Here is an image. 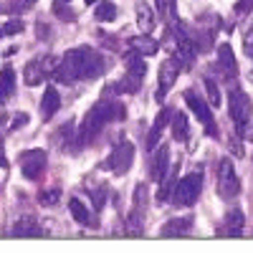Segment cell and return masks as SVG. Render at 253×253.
Instances as JSON below:
<instances>
[{"mask_svg":"<svg viewBox=\"0 0 253 253\" xmlns=\"http://www.w3.org/2000/svg\"><path fill=\"white\" fill-rule=\"evenodd\" d=\"M109 69L107 58L91 46H76L63 53L61 63L56 66V79L69 84V81H81V79H96Z\"/></svg>","mask_w":253,"mask_h":253,"instance_id":"1","label":"cell"},{"mask_svg":"<svg viewBox=\"0 0 253 253\" xmlns=\"http://www.w3.org/2000/svg\"><path fill=\"white\" fill-rule=\"evenodd\" d=\"M124 114H126L124 104H119L117 99H101L99 104H94V107L86 112V117H84L81 124H79L81 142L84 144H91L96 139V134L104 129V124L124 119Z\"/></svg>","mask_w":253,"mask_h":253,"instance_id":"2","label":"cell"},{"mask_svg":"<svg viewBox=\"0 0 253 253\" xmlns=\"http://www.w3.org/2000/svg\"><path fill=\"white\" fill-rule=\"evenodd\" d=\"M144 74H147V66H144V61H142V53L132 51L129 56H126V74L117 84H109L107 96L109 94H137L139 86H142Z\"/></svg>","mask_w":253,"mask_h":253,"instance_id":"3","label":"cell"},{"mask_svg":"<svg viewBox=\"0 0 253 253\" xmlns=\"http://www.w3.org/2000/svg\"><path fill=\"white\" fill-rule=\"evenodd\" d=\"M215 190H218V198L225 203H233L241 195V180L236 175V167L228 157H223L218 162V175H215Z\"/></svg>","mask_w":253,"mask_h":253,"instance_id":"4","label":"cell"},{"mask_svg":"<svg viewBox=\"0 0 253 253\" xmlns=\"http://www.w3.org/2000/svg\"><path fill=\"white\" fill-rule=\"evenodd\" d=\"M200 190H203V167H198V170H193L190 175H185L182 180H177L175 193H172V203L180 205V208L193 205V203H198V198H200Z\"/></svg>","mask_w":253,"mask_h":253,"instance_id":"5","label":"cell"},{"mask_svg":"<svg viewBox=\"0 0 253 253\" xmlns=\"http://www.w3.org/2000/svg\"><path fill=\"white\" fill-rule=\"evenodd\" d=\"M132 162H134V144L129 139H122L119 144H114L109 157L104 160V170H109L114 175H126Z\"/></svg>","mask_w":253,"mask_h":253,"instance_id":"6","label":"cell"},{"mask_svg":"<svg viewBox=\"0 0 253 253\" xmlns=\"http://www.w3.org/2000/svg\"><path fill=\"white\" fill-rule=\"evenodd\" d=\"M251 99L243 89H230L228 94V114L230 119H233L236 124V129L246 132V126H248V119H251Z\"/></svg>","mask_w":253,"mask_h":253,"instance_id":"7","label":"cell"},{"mask_svg":"<svg viewBox=\"0 0 253 253\" xmlns=\"http://www.w3.org/2000/svg\"><path fill=\"white\" fill-rule=\"evenodd\" d=\"M185 104L190 107V112L198 117V122L205 124V132H208L210 137H215L218 129H215V122H213V107H210V101H205L195 89H187V91H185Z\"/></svg>","mask_w":253,"mask_h":253,"instance_id":"8","label":"cell"},{"mask_svg":"<svg viewBox=\"0 0 253 253\" xmlns=\"http://www.w3.org/2000/svg\"><path fill=\"white\" fill-rule=\"evenodd\" d=\"M180 58H167L162 66H160V74H157V91H155V99L157 101H165V96L170 94V89L175 86V81L180 76Z\"/></svg>","mask_w":253,"mask_h":253,"instance_id":"9","label":"cell"},{"mask_svg":"<svg viewBox=\"0 0 253 253\" xmlns=\"http://www.w3.org/2000/svg\"><path fill=\"white\" fill-rule=\"evenodd\" d=\"M18 162H20V172H23V177L31 180V182L41 180V175L46 172V152L43 150H26Z\"/></svg>","mask_w":253,"mask_h":253,"instance_id":"10","label":"cell"},{"mask_svg":"<svg viewBox=\"0 0 253 253\" xmlns=\"http://www.w3.org/2000/svg\"><path fill=\"white\" fill-rule=\"evenodd\" d=\"M215 69H218V74H223L225 81L233 84V79H236V74H238V63H236V56H233V48H230V43H220V46H218Z\"/></svg>","mask_w":253,"mask_h":253,"instance_id":"11","label":"cell"},{"mask_svg":"<svg viewBox=\"0 0 253 253\" xmlns=\"http://www.w3.org/2000/svg\"><path fill=\"white\" fill-rule=\"evenodd\" d=\"M144 213H147V185H137V190H134L132 215H129V228H132V233H142Z\"/></svg>","mask_w":253,"mask_h":253,"instance_id":"12","label":"cell"},{"mask_svg":"<svg viewBox=\"0 0 253 253\" xmlns=\"http://www.w3.org/2000/svg\"><path fill=\"white\" fill-rule=\"evenodd\" d=\"M172 114H175V112H172L170 107H162V109H160V114L155 117V122H152V126H150V134H147V152H155V150H157L165 126L172 122Z\"/></svg>","mask_w":253,"mask_h":253,"instance_id":"13","label":"cell"},{"mask_svg":"<svg viewBox=\"0 0 253 253\" xmlns=\"http://www.w3.org/2000/svg\"><path fill=\"white\" fill-rule=\"evenodd\" d=\"M243 223H246V218H243V213H241V208H228V213H225V218H223V223H220L218 233H220L223 238H238V236L243 233Z\"/></svg>","mask_w":253,"mask_h":253,"instance_id":"14","label":"cell"},{"mask_svg":"<svg viewBox=\"0 0 253 253\" xmlns=\"http://www.w3.org/2000/svg\"><path fill=\"white\" fill-rule=\"evenodd\" d=\"M170 170V147L157 144V152H152V162H150V177L152 180H162Z\"/></svg>","mask_w":253,"mask_h":253,"instance_id":"15","label":"cell"},{"mask_svg":"<svg viewBox=\"0 0 253 253\" xmlns=\"http://www.w3.org/2000/svg\"><path fill=\"white\" fill-rule=\"evenodd\" d=\"M48 76H51V74H48L46 66H43V58H33V61L26 63V74H23V79H26L28 86H38V84H43Z\"/></svg>","mask_w":253,"mask_h":253,"instance_id":"16","label":"cell"},{"mask_svg":"<svg viewBox=\"0 0 253 253\" xmlns=\"http://www.w3.org/2000/svg\"><path fill=\"white\" fill-rule=\"evenodd\" d=\"M190 228H193V215H185V218H172L162 225V236L165 238H175V236H187Z\"/></svg>","mask_w":253,"mask_h":253,"instance_id":"17","label":"cell"},{"mask_svg":"<svg viewBox=\"0 0 253 253\" xmlns=\"http://www.w3.org/2000/svg\"><path fill=\"white\" fill-rule=\"evenodd\" d=\"M58 107H61V96H58L56 86H48L43 91V99H41V117H43V122L53 119V114L58 112Z\"/></svg>","mask_w":253,"mask_h":253,"instance_id":"18","label":"cell"},{"mask_svg":"<svg viewBox=\"0 0 253 253\" xmlns=\"http://www.w3.org/2000/svg\"><path fill=\"white\" fill-rule=\"evenodd\" d=\"M134 13H137V26H139L144 33H150V31L155 28V8L147 3V0H137Z\"/></svg>","mask_w":253,"mask_h":253,"instance_id":"19","label":"cell"},{"mask_svg":"<svg viewBox=\"0 0 253 253\" xmlns=\"http://www.w3.org/2000/svg\"><path fill=\"white\" fill-rule=\"evenodd\" d=\"M13 94H15V71L13 66H3L0 69V104H5Z\"/></svg>","mask_w":253,"mask_h":253,"instance_id":"20","label":"cell"},{"mask_svg":"<svg viewBox=\"0 0 253 253\" xmlns=\"http://www.w3.org/2000/svg\"><path fill=\"white\" fill-rule=\"evenodd\" d=\"M129 46H132V51H137V53H142V56H155V53L160 51V43H157L150 33H144V36H139V38H132Z\"/></svg>","mask_w":253,"mask_h":253,"instance_id":"21","label":"cell"},{"mask_svg":"<svg viewBox=\"0 0 253 253\" xmlns=\"http://www.w3.org/2000/svg\"><path fill=\"white\" fill-rule=\"evenodd\" d=\"M41 230H38V223L33 220V218H20V220H15V225H13V236L15 238H33V236H38Z\"/></svg>","mask_w":253,"mask_h":253,"instance_id":"22","label":"cell"},{"mask_svg":"<svg viewBox=\"0 0 253 253\" xmlns=\"http://www.w3.org/2000/svg\"><path fill=\"white\" fill-rule=\"evenodd\" d=\"M170 124H172V134H175V139H177V142H187V137H190V124H187L185 112H175Z\"/></svg>","mask_w":253,"mask_h":253,"instance_id":"23","label":"cell"},{"mask_svg":"<svg viewBox=\"0 0 253 253\" xmlns=\"http://www.w3.org/2000/svg\"><path fill=\"white\" fill-rule=\"evenodd\" d=\"M69 213H71V218H74L76 223H81V225H89V223H91L89 208L84 205L79 198H71V200H69Z\"/></svg>","mask_w":253,"mask_h":253,"instance_id":"24","label":"cell"},{"mask_svg":"<svg viewBox=\"0 0 253 253\" xmlns=\"http://www.w3.org/2000/svg\"><path fill=\"white\" fill-rule=\"evenodd\" d=\"M160 182H162V187H160L157 198H160V200L172 198V193H175V185H177V172H175V165H170V170H167V175H165Z\"/></svg>","mask_w":253,"mask_h":253,"instance_id":"25","label":"cell"},{"mask_svg":"<svg viewBox=\"0 0 253 253\" xmlns=\"http://www.w3.org/2000/svg\"><path fill=\"white\" fill-rule=\"evenodd\" d=\"M94 18L99 20V23H109V20L117 18V5L109 3V0H99L96 10H94Z\"/></svg>","mask_w":253,"mask_h":253,"instance_id":"26","label":"cell"},{"mask_svg":"<svg viewBox=\"0 0 253 253\" xmlns=\"http://www.w3.org/2000/svg\"><path fill=\"white\" fill-rule=\"evenodd\" d=\"M157 3V15L162 20H175V13H177V0H155Z\"/></svg>","mask_w":253,"mask_h":253,"instance_id":"27","label":"cell"},{"mask_svg":"<svg viewBox=\"0 0 253 253\" xmlns=\"http://www.w3.org/2000/svg\"><path fill=\"white\" fill-rule=\"evenodd\" d=\"M51 13H53L58 20H63V23H74V20H76V13L66 5V0H58V3H53V5H51Z\"/></svg>","mask_w":253,"mask_h":253,"instance_id":"28","label":"cell"},{"mask_svg":"<svg viewBox=\"0 0 253 253\" xmlns=\"http://www.w3.org/2000/svg\"><path fill=\"white\" fill-rule=\"evenodd\" d=\"M58 198H61V187H56V185L53 187H43L38 193V203L43 205V208H53L58 203Z\"/></svg>","mask_w":253,"mask_h":253,"instance_id":"29","label":"cell"},{"mask_svg":"<svg viewBox=\"0 0 253 253\" xmlns=\"http://www.w3.org/2000/svg\"><path fill=\"white\" fill-rule=\"evenodd\" d=\"M205 91H208V101H210V107H220V89H218V81H213L210 76H205Z\"/></svg>","mask_w":253,"mask_h":253,"instance_id":"30","label":"cell"},{"mask_svg":"<svg viewBox=\"0 0 253 253\" xmlns=\"http://www.w3.org/2000/svg\"><path fill=\"white\" fill-rule=\"evenodd\" d=\"M91 200H94V208L101 210L104 200H107V185H96V190H91Z\"/></svg>","mask_w":253,"mask_h":253,"instance_id":"31","label":"cell"},{"mask_svg":"<svg viewBox=\"0 0 253 253\" xmlns=\"http://www.w3.org/2000/svg\"><path fill=\"white\" fill-rule=\"evenodd\" d=\"M31 5H36V0H10L8 10H13V13H26V10H31Z\"/></svg>","mask_w":253,"mask_h":253,"instance_id":"32","label":"cell"},{"mask_svg":"<svg viewBox=\"0 0 253 253\" xmlns=\"http://www.w3.org/2000/svg\"><path fill=\"white\" fill-rule=\"evenodd\" d=\"M23 28H26L23 20L15 18V20H8V23L3 26V33H5V36H15V33H23Z\"/></svg>","mask_w":253,"mask_h":253,"instance_id":"33","label":"cell"},{"mask_svg":"<svg viewBox=\"0 0 253 253\" xmlns=\"http://www.w3.org/2000/svg\"><path fill=\"white\" fill-rule=\"evenodd\" d=\"M243 53H246L248 58H253V26L243 33Z\"/></svg>","mask_w":253,"mask_h":253,"instance_id":"34","label":"cell"},{"mask_svg":"<svg viewBox=\"0 0 253 253\" xmlns=\"http://www.w3.org/2000/svg\"><path fill=\"white\" fill-rule=\"evenodd\" d=\"M253 10V0H238V3L233 5V13L241 18V15H248Z\"/></svg>","mask_w":253,"mask_h":253,"instance_id":"35","label":"cell"},{"mask_svg":"<svg viewBox=\"0 0 253 253\" xmlns=\"http://www.w3.org/2000/svg\"><path fill=\"white\" fill-rule=\"evenodd\" d=\"M28 124V114H23V112H18L13 119H10V129H23V126Z\"/></svg>","mask_w":253,"mask_h":253,"instance_id":"36","label":"cell"},{"mask_svg":"<svg viewBox=\"0 0 253 253\" xmlns=\"http://www.w3.org/2000/svg\"><path fill=\"white\" fill-rule=\"evenodd\" d=\"M0 167H8V157H5V147H3V134H0Z\"/></svg>","mask_w":253,"mask_h":253,"instance_id":"37","label":"cell"},{"mask_svg":"<svg viewBox=\"0 0 253 253\" xmlns=\"http://www.w3.org/2000/svg\"><path fill=\"white\" fill-rule=\"evenodd\" d=\"M48 33H51V31H48L46 23H38V36H41V38H48Z\"/></svg>","mask_w":253,"mask_h":253,"instance_id":"38","label":"cell"},{"mask_svg":"<svg viewBox=\"0 0 253 253\" xmlns=\"http://www.w3.org/2000/svg\"><path fill=\"white\" fill-rule=\"evenodd\" d=\"M3 119H5V114H3V109H0V124H3Z\"/></svg>","mask_w":253,"mask_h":253,"instance_id":"39","label":"cell"},{"mask_svg":"<svg viewBox=\"0 0 253 253\" xmlns=\"http://www.w3.org/2000/svg\"><path fill=\"white\" fill-rule=\"evenodd\" d=\"M86 3H89V5H91V3H99V0H86Z\"/></svg>","mask_w":253,"mask_h":253,"instance_id":"40","label":"cell"},{"mask_svg":"<svg viewBox=\"0 0 253 253\" xmlns=\"http://www.w3.org/2000/svg\"><path fill=\"white\" fill-rule=\"evenodd\" d=\"M0 36H5V33H3V28H0Z\"/></svg>","mask_w":253,"mask_h":253,"instance_id":"41","label":"cell"},{"mask_svg":"<svg viewBox=\"0 0 253 253\" xmlns=\"http://www.w3.org/2000/svg\"><path fill=\"white\" fill-rule=\"evenodd\" d=\"M66 3H69V0H66Z\"/></svg>","mask_w":253,"mask_h":253,"instance_id":"42","label":"cell"}]
</instances>
